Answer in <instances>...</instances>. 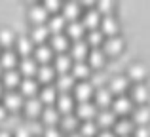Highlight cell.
I'll return each mask as SVG.
<instances>
[{
  "mask_svg": "<svg viewBox=\"0 0 150 137\" xmlns=\"http://www.w3.org/2000/svg\"><path fill=\"white\" fill-rule=\"evenodd\" d=\"M122 50H124V40H122L118 34L116 36H108L103 42V52H105V55H116Z\"/></svg>",
  "mask_w": 150,
  "mask_h": 137,
  "instance_id": "8992f818",
  "label": "cell"
},
{
  "mask_svg": "<svg viewBox=\"0 0 150 137\" xmlns=\"http://www.w3.org/2000/svg\"><path fill=\"white\" fill-rule=\"evenodd\" d=\"M19 93H21L23 97H34L38 93V80H34V78H23L21 84H19Z\"/></svg>",
  "mask_w": 150,
  "mask_h": 137,
  "instance_id": "9a60e30c",
  "label": "cell"
},
{
  "mask_svg": "<svg viewBox=\"0 0 150 137\" xmlns=\"http://www.w3.org/2000/svg\"><path fill=\"white\" fill-rule=\"evenodd\" d=\"M48 11H46V8L42 6V4H36V6H33L29 10V19L34 23V25H46V19H48Z\"/></svg>",
  "mask_w": 150,
  "mask_h": 137,
  "instance_id": "e0dca14e",
  "label": "cell"
},
{
  "mask_svg": "<svg viewBox=\"0 0 150 137\" xmlns=\"http://www.w3.org/2000/svg\"><path fill=\"white\" fill-rule=\"evenodd\" d=\"M15 42V34L11 29H8V27H4V29H0V46H4V48L10 50V46H13Z\"/></svg>",
  "mask_w": 150,
  "mask_h": 137,
  "instance_id": "f35d334b",
  "label": "cell"
},
{
  "mask_svg": "<svg viewBox=\"0 0 150 137\" xmlns=\"http://www.w3.org/2000/svg\"><path fill=\"white\" fill-rule=\"evenodd\" d=\"M99 27H101V29H99L101 33L108 34V36H116V33H118V21H116V17H114L112 13H110V15H103Z\"/></svg>",
  "mask_w": 150,
  "mask_h": 137,
  "instance_id": "4fadbf2b",
  "label": "cell"
},
{
  "mask_svg": "<svg viewBox=\"0 0 150 137\" xmlns=\"http://www.w3.org/2000/svg\"><path fill=\"white\" fill-rule=\"evenodd\" d=\"M82 25H84V29H86V33L88 31H93V29H99V23H101V15H99V11L95 10V8H89L88 11H86L84 15H82Z\"/></svg>",
  "mask_w": 150,
  "mask_h": 137,
  "instance_id": "3957f363",
  "label": "cell"
},
{
  "mask_svg": "<svg viewBox=\"0 0 150 137\" xmlns=\"http://www.w3.org/2000/svg\"><path fill=\"white\" fill-rule=\"evenodd\" d=\"M23 109H25L27 116L34 118V116H40V114H42V109H44V105L40 103V99H38V97H30V99H27L25 103H23Z\"/></svg>",
  "mask_w": 150,
  "mask_h": 137,
  "instance_id": "44dd1931",
  "label": "cell"
},
{
  "mask_svg": "<svg viewBox=\"0 0 150 137\" xmlns=\"http://www.w3.org/2000/svg\"><path fill=\"white\" fill-rule=\"evenodd\" d=\"M51 57H53V50L50 48V46L42 44V46H36V50H34V61L40 65H50Z\"/></svg>",
  "mask_w": 150,
  "mask_h": 137,
  "instance_id": "d6986e66",
  "label": "cell"
},
{
  "mask_svg": "<svg viewBox=\"0 0 150 137\" xmlns=\"http://www.w3.org/2000/svg\"><path fill=\"white\" fill-rule=\"evenodd\" d=\"M97 135H99V137H116V135H114V131H110V130H103Z\"/></svg>",
  "mask_w": 150,
  "mask_h": 137,
  "instance_id": "7dc6e473",
  "label": "cell"
},
{
  "mask_svg": "<svg viewBox=\"0 0 150 137\" xmlns=\"http://www.w3.org/2000/svg\"><path fill=\"white\" fill-rule=\"evenodd\" d=\"M2 82L10 92H13V88H17V86L21 84V74H19V70H15V69L6 70V72H2Z\"/></svg>",
  "mask_w": 150,
  "mask_h": 137,
  "instance_id": "ffe728a7",
  "label": "cell"
},
{
  "mask_svg": "<svg viewBox=\"0 0 150 137\" xmlns=\"http://www.w3.org/2000/svg\"><path fill=\"white\" fill-rule=\"evenodd\" d=\"M76 116L78 120H84V122H89L97 116V107L91 103V101H86V103H80L76 107Z\"/></svg>",
  "mask_w": 150,
  "mask_h": 137,
  "instance_id": "5b68a950",
  "label": "cell"
},
{
  "mask_svg": "<svg viewBox=\"0 0 150 137\" xmlns=\"http://www.w3.org/2000/svg\"><path fill=\"white\" fill-rule=\"evenodd\" d=\"M93 93H95V88L89 84V80H82L74 86V99H78L80 103L89 101L93 97Z\"/></svg>",
  "mask_w": 150,
  "mask_h": 137,
  "instance_id": "6da1fadb",
  "label": "cell"
},
{
  "mask_svg": "<svg viewBox=\"0 0 150 137\" xmlns=\"http://www.w3.org/2000/svg\"><path fill=\"white\" fill-rule=\"evenodd\" d=\"M112 2H110V0H101L99 4H97V8L95 10L99 11V15L103 17V15H110V11H112Z\"/></svg>",
  "mask_w": 150,
  "mask_h": 137,
  "instance_id": "b9f144b4",
  "label": "cell"
},
{
  "mask_svg": "<svg viewBox=\"0 0 150 137\" xmlns=\"http://www.w3.org/2000/svg\"><path fill=\"white\" fill-rule=\"evenodd\" d=\"M59 120H61V116H59V111L55 107H44L42 109V114H40V122L42 126H48V128H55L59 124Z\"/></svg>",
  "mask_w": 150,
  "mask_h": 137,
  "instance_id": "ba28073f",
  "label": "cell"
},
{
  "mask_svg": "<svg viewBox=\"0 0 150 137\" xmlns=\"http://www.w3.org/2000/svg\"><path fill=\"white\" fill-rule=\"evenodd\" d=\"M135 137H150V130L146 126H139L135 130Z\"/></svg>",
  "mask_w": 150,
  "mask_h": 137,
  "instance_id": "f6af8a7d",
  "label": "cell"
},
{
  "mask_svg": "<svg viewBox=\"0 0 150 137\" xmlns=\"http://www.w3.org/2000/svg\"><path fill=\"white\" fill-rule=\"evenodd\" d=\"M0 76H2V69H0Z\"/></svg>",
  "mask_w": 150,
  "mask_h": 137,
  "instance_id": "f5cc1de1",
  "label": "cell"
},
{
  "mask_svg": "<svg viewBox=\"0 0 150 137\" xmlns=\"http://www.w3.org/2000/svg\"><path fill=\"white\" fill-rule=\"evenodd\" d=\"M63 17H65V21L72 23V21H78V17H80V4L76 2H67L65 6H63Z\"/></svg>",
  "mask_w": 150,
  "mask_h": 137,
  "instance_id": "4316f807",
  "label": "cell"
},
{
  "mask_svg": "<svg viewBox=\"0 0 150 137\" xmlns=\"http://www.w3.org/2000/svg\"><path fill=\"white\" fill-rule=\"evenodd\" d=\"M69 137H82V135H80V133H70Z\"/></svg>",
  "mask_w": 150,
  "mask_h": 137,
  "instance_id": "816d5d0a",
  "label": "cell"
},
{
  "mask_svg": "<svg viewBox=\"0 0 150 137\" xmlns=\"http://www.w3.org/2000/svg\"><path fill=\"white\" fill-rule=\"evenodd\" d=\"M135 130V126H133V122L129 118H120L116 120V124H114V135H120V137H129L131 135V131Z\"/></svg>",
  "mask_w": 150,
  "mask_h": 137,
  "instance_id": "ac0fdd59",
  "label": "cell"
},
{
  "mask_svg": "<svg viewBox=\"0 0 150 137\" xmlns=\"http://www.w3.org/2000/svg\"><path fill=\"white\" fill-rule=\"evenodd\" d=\"M95 95V107H101V111L103 109H108L110 105H112V101H114V97H112V93H110V89L108 88H97V92L93 93Z\"/></svg>",
  "mask_w": 150,
  "mask_h": 137,
  "instance_id": "8fae6325",
  "label": "cell"
},
{
  "mask_svg": "<svg viewBox=\"0 0 150 137\" xmlns=\"http://www.w3.org/2000/svg\"><path fill=\"white\" fill-rule=\"evenodd\" d=\"M86 34V29L84 25H82L80 21H72V23H67V36L74 38V42L76 40H82V36Z\"/></svg>",
  "mask_w": 150,
  "mask_h": 137,
  "instance_id": "d6a6232c",
  "label": "cell"
},
{
  "mask_svg": "<svg viewBox=\"0 0 150 137\" xmlns=\"http://www.w3.org/2000/svg\"><path fill=\"white\" fill-rule=\"evenodd\" d=\"M27 130L30 131L33 137H38V135L44 133V126H42V122H36V120H30V122L27 124Z\"/></svg>",
  "mask_w": 150,
  "mask_h": 137,
  "instance_id": "60d3db41",
  "label": "cell"
},
{
  "mask_svg": "<svg viewBox=\"0 0 150 137\" xmlns=\"http://www.w3.org/2000/svg\"><path fill=\"white\" fill-rule=\"evenodd\" d=\"M42 6H44V8H46V11L50 13V11H57L59 8H61V4H59V2H55V0H48V2H44Z\"/></svg>",
  "mask_w": 150,
  "mask_h": 137,
  "instance_id": "7bdbcfd3",
  "label": "cell"
},
{
  "mask_svg": "<svg viewBox=\"0 0 150 137\" xmlns=\"http://www.w3.org/2000/svg\"><path fill=\"white\" fill-rule=\"evenodd\" d=\"M36 76H38V82H44V84L50 86V82L55 78V69L51 65H40L36 70Z\"/></svg>",
  "mask_w": 150,
  "mask_h": 137,
  "instance_id": "e575fe53",
  "label": "cell"
},
{
  "mask_svg": "<svg viewBox=\"0 0 150 137\" xmlns=\"http://www.w3.org/2000/svg\"><path fill=\"white\" fill-rule=\"evenodd\" d=\"M13 137H33V135H30V131L27 130V126H19Z\"/></svg>",
  "mask_w": 150,
  "mask_h": 137,
  "instance_id": "bcb514c9",
  "label": "cell"
},
{
  "mask_svg": "<svg viewBox=\"0 0 150 137\" xmlns=\"http://www.w3.org/2000/svg\"><path fill=\"white\" fill-rule=\"evenodd\" d=\"M23 95L19 92H6L4 93V109L6 111H19L23 109Z\"/></svg>",
  "mask_w": 150,
  "mask_h": 137,
  "instance_id": "277c9868",
  "label": "cell"
},
{
  "mask_svg": "<svg viewBox=\"0 0 150 137\" xmlns=\"http://www.w3.org/2000/svg\"><path fill=\"white\" fill-rule=\"evenodd\" d=\"M70 74L74 76V80H76V78L88 80V78L91 76V69H89V65L86 63V61H74L72 67H70Z\"/></svg>",
  "mask_w": 150,
  "mask_h": 137,
  "instance_id": "5bb4252c",
  "label": "cell"
},
{
  "mask_svg": "<svg viewBox=\"0 0 150 137\" xmlns=\"http://www.w3.org/2000/svg\"><path fill=\"white\" fill-rule=\"evenodd\" d=\"M97 133H99V126H97L93 120L82 122V128H80V135L82 137H95Z\"/></svg>",
  "mask_w": 150,
  "mask_h": 137,
  "instance_id": "ab89813d",
  "label": "cell"
},
{
  "mask_svg": "<svg viewBox=\"0 0 150 137\" xmlns=\"http://www.w3.org/2000/svg\"><path fill=\"white\" fill-rule=\"evenodd\" d=\"M110 111L114 112V114H120V116H124V114H129V112L133 111V101L129 99V97H125V95H118L116 99L112 101V105H110Z\"/></svg>",
  "mask_w": 150,
  "mask_h": 137,
  "instance_id": "7a4b0ae2",
  "label": "cell"
},
{
  "mask_svg": "<svg viewBox=\"0 0 150 137\" xmlns=\"http://www.w3.org/2000/svg\"><path fill=\"white\" fill-rule=\"evenodd\" d=\"M131 101H135V103H141L143 105L144 101L148 99V88L144 84H135L131 89V97H129Z\"/></svg>",
  "mask_w": 150,
  "mask_h": 137,
  "instance_id": "836d02e7",
  "label": "cell"
},
{
  "mask_svg": "<svg viewBox=\"0 0 150 137\" xmlns=\"http://www.w3.org/2000/svg\"><path fill=\"white\" fill-rule=\"evenodd\" d=\"M55 105H57L55 109L59 111V114H70L74 111V97L70 93H61V95H57Z\"/></svg>",
  "mask_w": 150,
  "mask_h": 137,
  "instance_id": "30bf717a",
  "label": "cell"
},
{
  "mask_svg": "<svg viewBox=\"0 0 150 137\" xmlns=\"http://www.w3.org/2000/svg\"><path fill=\"white\" fill-rule=\"evenodd\" d=\"M88 53H89V46L86 44V40H76L72 46H70V59L74 61H86L88 59Z\"/></svg>",
  "mask_w": 150,
  "mask_h": 137,
  "instance_id": "52a82bcc",
  "label": "cell"
},
{
  "mask_svg": "<svg viewBox=\"0 0 150 137\" xmlns=\"http://www.w3.org/2000/svg\"><path fill=\"white\" fill-rule=\"evenodd\" d=\"M0 137H11V135H10V131H6V130H2V131H0Z\"/></svg>",
  "mask_w": 150,
  "mask_h": 137,
  "instance_id": "681fc988",
  "label": "cell"
},
{
  "mask_svg": "<svg viewBox=\"0 0 150 137\" xmlns=\"http://www.w3.org/2000/svg\"><path fill=\"white\" fill-rule=\"evenodd\" d=\"M103 42H105V34H103L99 29L88 31V34H86V44H88V46L99 48V46H103Z\"/></svg>",
  "mask_w": 150,
  "mask_h": 137,
  "instance_id": "d590c367",
  "label": "cell"
},
{
  "mask_svg": "<svg viewBox=\"0 0 150 137\" xmlns=\"http://www.w3.org/2000/svg\"><path fill=\"white\" fill-rule=\"evenodd\" d=\"M95 124L103 130H108L110 126L116 124V114H114L110 109H103V111H97V116H95Z\"/></svg>",
  "mask_w": 150,
  "mask_h": 137,
  "instance_id": "9c48e42d",
  "label": "cell"
},
{
  "mask_svg": "<svg viewBox=\"0 0 150 137\" xmlns=\"http://www.w3.org/2000/svg\"><path fill=\"white\" fill-rule=\"evenodd\" d=\"M127 86H129V82H127V78H125V76H114L112 80H110L108 89H110V93L124 95V93L127 92Z\"/></svg>",
  "mask_w": 150,
  "mask_h": 137,
  "instance_id": "f1b7e54d",
  "label": "cell"
},
{
  "mask_svg": "<svg viewBox=\"0 0 150 137\" xmlns=\"http://www.w3.org/2000/svg\"><path fill=\"white\" fill-rule=\"evenodd\" d=\"M2 95H4V86L0 84V97H2Z\"/></svg>",
  "mask_w": 150,
  "mask_h": 137,
  "instance_id": "f907efd6",
  "label": "cell"
},
{
  "mask_svg": "<svg viewBox=\"0 0 150 137\" xmlns=\"http://www.w3.org/2000/svg\"><path fill=\"white\" fill-rule=\"evenodd\" d=\"M6 114H8V111L4 109V105H0V122H2V120L6 118Z\"/></svg>",
  "mask_w": 150,
  "mask_h": 137,
  "instance_id": "c3c4849f",
  "label": "cell"
},
{
  "mask_svg": "<svg viewBox=\"0 0 150 137\" xmlns=\"http://www.w3.org/2000/svg\"><path fill=\"white\" fill-rule=\"evenodd\" d=\"M131 112H133V120H131V122H137L139 126H146V124L150 122V109L144 107V105L133 109Z\"/></svg>",
  "mask_w": 150,
  "mask_h": 137,
  "instance_id": "4dcf8cb0",
  "label": "cell"
},
{
  "mask_svg": "<svg viewBox=\"0 0 150 137\" xmlns=\"http://www.w3.org/2000/svg\"><path fill=\"white\" fill-rule=\"evenodd\" d=\"M36 70H38V63L33 59V57H23L19 61V74L25 78H33L36 76Z\"/></svg>",
  "mask_w": 150,
  "mask_h": 137,
  "instance_id": "7c38bea8",
  "label": "cell"
},
{
  "mask_svg": "<svg viewBox=\"0 0 150 137\" xmlns=\"http://www.w3.org/2000/svg\"><path fill=\"white\" fill-rule=\"evenodd\" d=\"M59 126H61L63 130H67V131H74L78 128V116L74 114V112H70V114H63L61 120H59Z\"/></svg>",
  "mask_w": 150,
  "mask_h": 137,
  "instance_id": "74e56055",
  "label": "cell"
},
{
  "mask_svg": "<svg viewBox=\"0 0 150 137\" xmlns=\"http://www.w3.org/2000/svg\"><path fill=\"white\" fill-rule=\"evenodd\" d=\"M33 44L34 42L30 40L29 36H19L17 40H15V53H19V55H23V57H29L30 52H33Z\"/></svg>",
  "mask_w": 150,
  "mask_h": 137,
  "instance_id": "83f0119b",
  "label": "cell"
},
{
  "mask_svg": "<svg viewBox=\"0 0 150 137\" xmlns=\"http://www.w3.org/2000/svg\"><path fill=\"white\" fill-rule=\"evenodd\" d=\"M48 36H50V29H48V25H34V27H33V31H30V40L36 42L38 46L44 44V42L48 40Z\"/></svg>",
  "mask_w": 150,
  "mask_h": 137,
  "instance_id": "d4e9b609",
  "label": "cell"
},
{
  "mask_svg": "<svg viewBox=\"0 0 150 137\" xmlns=\"http://www.w3.org/2000/svg\"><path fill=\"white\" fill-rule=\"evenodd\" d=\"M48 29H50L51 34H61V31L67 29L65 17H63V15H59V13L51 15V17H50V23H48Z\"/></svg>",
  "mask_w": 150,
  "mask_h": 137,
  "instance_id": "1f68e13d",
  "label": "cell"
},
{
  "mask_svg": "<svg viewBox=\"0 0 150 137\" xmlns=\"http://www.w3.org/2000/svg\"><path fill=\"white\" fill-rule=\"evenodd\" d=\"M55 89H59L61 93H69L70 89H74V76L70 72L59 74V76H57V84H55Z\"/></svg>",
  "mask_w": 150,
  "mask_h": 137,
  "instance_id": "484cf974",
  "label": "cell"
},
{
  "mask_svg": "<svg viewBox=\"0 0 150 137\" xmlns=\"http://www.w3.org/2000/svg\"><path fill=\"white\" fill-rule=\"evenodd\" d=\"M127 76H131V80H135L137 84H143L144 76H146V67H144V65H141V63L131 65V67H129Z\"/></svg>",
  "mask_w": 150,
  "mask_h": 137,
  "instance_id": "8d00e7d4",
  "label": "cell"
},
{
  "mask_svg": "<svg viewBox=\"0 0 150 137\" xmlns=\"http://www.w3.org/2000/svg\"><path fill=\"white\" fill-rule=\"evenodd\" d=\"M38 99H40L42 105H46V107H51V105H55V101H57V89H55V86H44L42 89H38Z\"/></svg>",
  "mask_w": 150,
  "mask_h": 137,
  "instance_id": "2e32d148",
  "label": "cell"
},
{
  "mask_svg": "<svg viewBox=\"0 0 150 137\" xmlns=\"http://www.w3.org/2000/svg\"><path fill=\"white\" fill-rule=\"evenodd\" d=\"M50 48L53 52H59V53H65L67 50L70 48L69 44V38L65 34H51V40H50Z\"/></svg>",
  "mask_w": 150,
  "mask_h": 137,
  "instance_id": "cb8c5ba5",
  "label": "cell"
},
{
  "mask_svg": "<svg viewBox=\"0 0 150 137\" xmlns=\"http://www.w3.org/2000/svg\"><path fill=\"white\" fill-rule=\"evenodd\" d=\"M17 63H19V59H17V53L13 50H6V52L0 53V69L11 70V69H15Z\"/></svg>",
  "mask_w": 150,
  "mask_h": 137,
  "instance_id": "7402d4cb",
  "label": "cell"
},
{
  "mask_svg": "<svg viewBox=\"0 0 150 137\" xmlns=\"http://www.w3.org/2000/svg\"><path fill=\"white\" fill-rule=\"evenodd\" d=\"M88 61H89V69H101L103 65H105V61H106V55H105V52H103L101 48H93L91 52L88 53Z\"/></svg>",
  "mask_w": 150,
  "mask_h": 137,
  "instance_id": "603a6c76",
  "label": "cell"
},
{
  "mask_svg": "<svg viewBox=\"0 0 150 137\" xmlns=\"http://www.w3.org/2000/svg\"><path fill=\"white\" fill-rule=\"evenodd\" d=\"M42 137H61V131H59V128H46Z\"/></svg>",
  "mask_w": 150,
  "mask_h": 137,
  "instance_id": "ee69618b",
  "label": "cell"
},
{
  "mask_svg": "<svg viewBox=\"0 0 150 137\" xmlns=\"http://www.w3.org/2000/svg\"><path fill=\"white\" fill-rule=\"evenodd\" d=\"M70 67H72V59H70V55H67V53H59L57 57H55V72L59 74H67L70 72Z\"/></svg>",
  "mask_w": 150,
  "mask_h": 137,
  "instance_id": "f546056e",
  "label": "cell"
}]
</instances>
